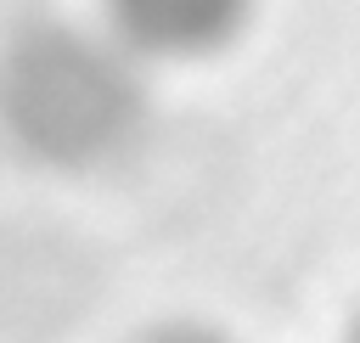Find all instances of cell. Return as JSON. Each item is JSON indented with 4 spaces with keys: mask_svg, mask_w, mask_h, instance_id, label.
Wrapping results in <instances>:
<instances>
[{
    "mask_svg": "<svg viewBox=\"0 0 360 343\" xmlns=\"http://www.w3.org/2000/svg\"><path fill=\"white\" fill-rule=\"evenodd\" d=\"M253 0H107V17L129 51L146 56H208L236 39Z\"/></svg>",
    "mask_w": 360,
    "mask_h": 343,
    "instance_id": "obj_1",
    "label": "cell"
},
{
    "mask_svg": "<svg viewBox=\"0 0 360 343\" xmlns=\"http://www.w3.org/2000/svg\"><path fill=\"white\" fill-rule=\"evenodd\" d=\"M141 343H231V337H225V332H214V326H197V321H169V326L146 332Z\"/></svg>",
    "mask_w": 360,
    "mask_h": 343,
    "instance_id": "obj_2",
    "label": "cell"
},
{
    "mask_svg": "<svg viewBox=\"0 0 360 343\" xmlns=\"http://www.w3.org/2000/svg\"><path fill=\"white\" fill-rule=\"evenodd\" d=\"M343 343H360V309H354V321H349V332H343Z\"/></svg>",
    "mask_w": 360,
    "mask_h": 343,
    "instance_id": "obj_3",
    "label": "cell"
}]
</instances>
